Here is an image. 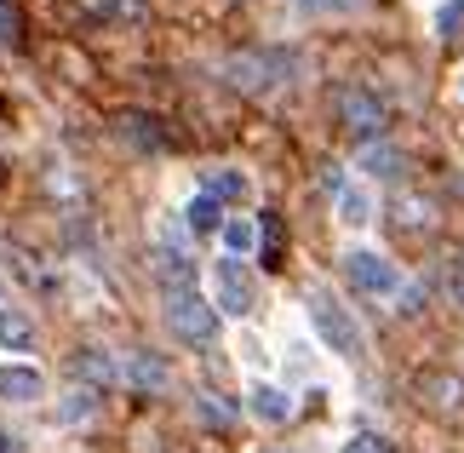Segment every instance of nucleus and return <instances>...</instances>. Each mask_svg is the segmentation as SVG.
<instances>
[{
	"label": "nucleus",
	"instance_id": "obj_1",
	"mask_svg": "<svg viewBox=\"0 0 464 453\" xmlns=\"http://www.w3.org/2000/svg\"><path fill=\"white\" fill-rule=\"evenodd\" d=\"M293 75H298V52H287V46H253V52L224 58V81L241 86V93H276Z\"/></svg>",
	"mask_w": 464,
	"mask_h": 453
},
{
	"label": "nucleus",
	"instance_id": "obj_2",
	"mask_svg": "<svg viewBox=\"0 0 464 453\" xmlns=\"http://www.w3.org/2000/svg\"><path fill=\"white\" fill-rule=\"evenodd\" d=\"M304 310H310V328L321 333V344H327L333 356H344V361H355L367 350V339H362V328H355V316L338 304L327 287H310V299H304Z\"/></svg>",
	"mask_w": 464,
	"mask_h": 453
},
{
	"label": "nucleus",
	"instance_id": "obj_3",
	"mask_svg": "<svg viewBox=\"0 0 464 453\" xmlns=\"http://www.w3.org/2000/svg\"><path fill=\"white\" fill-rule=\"evenodd\" d=\"M344 281L355 287L362 299H379V304H396V293H401V270L384 259V252H372V247H350L344 252Z\"/></svg>",
	"mask_w": 464,
	"mask_h": 453
},
{
	"label": "nucleus",
	"instance_id": "obj_4",
	"mask_svg": "<svg viewBox=\"0 0 464 453\" xmlns=\"http://www.w3.org/2000/svg\"><path fill=\"white\" fill-rule=\"evenodd\" d=\"M218 310H212V299H201L195 287H167V328L184 339V344H212L218 339Z\"/></svg>",
	"mask_w": 464,
	"mask_h": 453
},
{
	"label": "nucleus",
	"instance_id": "obj_5",
	"mask_svg": "<svg viewBox=\"0 0 464 453\" xmlns=\"http://www.w3.org/2000/svg\"><path fill=\"white\" fill-rule=\"evenodd\" d=\"M212 310L236 316V321L253 310V276H246L241 259H218V264H212Z\"/></svg>",
	"mask_w": 464,
	"mask_h": 453
},
{
	"label": "nucleus",
	"instance_id": "obj_6",
	"mask_svg": "<svg viewBox=\"0 0 464 453\" xmlns=\"http://www.w3.org/2000/svg\"><path fill=\"white\" fill-rule=\"evenodd\" d=\"M338 121H344L362 143L384 138V103L372 98L367 86H344V93H338Z\"/></svg>",
	"mask_w": 464,
	"mask_h": 453
},
{
	"label": "nucleus",
	"instance_id": "obj_7",
	"mask_svg": "<svg viewBox=\"0 0 464 453\" xmlns=\"http://www.w3.org/2000/svg\"><path fill=\"white\" fill-rule=\"evenodd\" d=\"M115 368H121V385H132V390H167L172 385V368L155 350H127V356H115Z\"/></svg>",
	"mask_w": 464,
	"mask_h": 453
},
{
	"label": "nucleus",
	"instance_id": "obj_8",
	"mask_svg": "<svg viewBox=\"0 0 464 453\" xmlns=\"http://www.w3.org/2000/svg\"><path fill=\"white\" fill-rule=\"evenodd\" d=\"M246 408H253V419H264V425H287L293 419V396L281 385H264V379L246 390Z\"/></svg>",
	"mask_w": 464,
	"mask_h": 453
},
{
	"label": "nucleus",
	"instance_id": "obj_9",
	"mask_svg": "<svg viewBox=\"0 0 464 453\" xmlns=\"http://www.w3.org/2000/svg\"><path fill=\"white\" fill-rule=\"evenodd\" d=\"M75 379H86V390H110L115 379H121V368H115V356L110 350H75Z\"/></svg>",
	"mask_w": 464,
	"mask_h": 453
},
{
	"label": "nucleus",
	"instance_id": "obj_10",
	"mask_svg": "<svg viewBox=\"0 0 464 453\" xmlns=\"http://www.w3.org/2000/svg\"><path fill=\"white\" fill-rule=\"evenodd\" d=\"M115 133H121V143H132V150H160V143H167V133H160V121L155 115H138V110H127L115 121Z\"/></svg>",
	"mask_w": 464,
	"mask_h": 453
},
{
	"label": "nucleus",
	"instance_id": "obj_11",
	"mask_svg": "<svg viewBox=\"0 0 464 453\" xmlns=\"http://www.w3.org/2000/svg\"><path fill=\"white\" fill-rule=\"evenodd\" d=\"M419 396H424L436 413H453V408L464 402V379H459V373H424V379H419Z\"/></svg>",
	"mask_w": 464,
	"mask_h": 453
},
{
	"label": "nucleus",
	"instance_id": "obj_12",
	"mask_svg": "<svg viewBox=\"0 0 464 453\" xmlns=\"http://www.w3.org/2000/svg\"><path fill=\"white\" fill-rule=\"evenodd\" d=\"M41 390H46V379L34 368H0V396L6 402H41Z\"/></svg>",
	"mask_w": 464,
	"mask_h": 453
},
{
	"label": "nucleus",
	"instance_id": "obj_13",
	"mask_svg": "<svg viewBox=\"0 0 464 453\" xmlns=\"http://www.w3.org/2000/svg\"><path fill=\"white\" fill-rule=\"evenodd\" d=\"M338 224H350V230L372 224V190L367 184H344V190H338Z\"/></svg>",
	"mask_w": 464,
	"mask_h": 453
},
{
	"label": "nucleus",
	"instance_id": "obj_14",
	"mask_svg": "<svg viewBox=\"0 0 464 453\" xmlns=\"http://www.w3.org/2000/svg\"><path fill=\"white\" fill-rule=\"evenodd\" d=\"M355 167H362V172H372V178H390V172L401 167V150H396V143H384V138H372V143H362Z\"/></svg>",
	"mask_w": 464,
	"mask_h": 453
},
{
	"label": "nucleus",
	"instance_id": "obj_15",
	"mask_svg": "<svg viewBox=\"0 0 464 453\" xmlns=\"http://www.w3.org/2000/svg\"><path fill=\"white\" fill-rule=\"evenodd\" d=\"M201 195H212V202H241L246 195V172H236V167H212L207 172V184H201Z\"/></svg>",
	"mask_w": 464,
	"mask_h": 453
},
{
	"label": "nucleus",
	"instance_id": "obj_16",
	"mask_svg": "<svg viewBox=\"0 0 464 453\" xmlns=\"http://www.w3.org/2000/svg\"><path fill=\"white\" fill-rule=\"evenodd\" d=\"M184 230H189V235H212V230H224V207L212 202V195H195V202L184 207Z\"/></svg>",
	"mask_w": 464,
	"mask_h": 453
},
{
	"label": "nucleus",
	"instance_id": "obj_17",
	"mask_svg": "<svg viewBox=\"0 0 464 453\" xmlns=\"http://www.w3.org/2000/svg\"><path fill=\"white\" fill-rule=\"evenodd\" d=\"M224 259H246V252L258 247V224L253 219H224Z\"/></svg>",
	"mask_w": 464,
	"mask_h": 453
},
{
	"label": "nucleus",
	"instance_id": "obj_18",
	"mask_svg": "<svg viewBox=\"0 0 464 453\" xmlns=\"http://www.w3.org/2000/svg\"><path fill=\"white\" fill-rule=\"evenodd\" d=\"M0 344H6V350H29L34 344V321L24 310H12V304L0 310Z\"/></svg>",
	"mask_w": 464,
	"mask_h": 453
},
{
	"label": "nucleus",
	"instance_id": "obj_19",
	"mask_svg": "<svg viewBox=\"0 0 464 453\" xmlns=\"http://www.w3.org/2000/svg\"><path fill=\"white\" fill-rule=\"evenodd\" d=\"M92 413H98V390H69L58 408V425H86Z\"/></svg>",
	"mask_w": 464,
	"mask_h": 453
},
{
	"label": "nucleus",
	"instance_id": "obj_20",
	"mask_svg": "<svg viewBox=\"0 0 464 453\" xmlns=\"http://www.w3.org/2000/svg\"><path fill=\"white\" fill-rule=\"evenodd\" d=\"M195 413H201L207 425H218V430H229V425H236V408H229L224 396H212V390H201V396H195Z\"/></svg>",
	"mask_w": 464,
	"mask_h": 453
},
{
	"label": "nucleus",
	"instance_id": "obj_21",
	"mask_svg": "<svg viewBox=\"0 0 464 453\" xmlns=\"http://www.w3.org/2000/svg\"><path fill=\"white\" fill-rule=\"evenodd\" d=\"M430 219H436V207L419 202V195H401V202H396V224H407V230H430Z\"/></svg>",
	"mask_w": 464,
	"mask_h": 453
},
{
	"label": "nucleus",
	"instance_id": "obj_22",
	"mask_svg": "<svg viewBox=\"0 0 464 453\" xmlns=\"http://www.w3.org/2000/svg\"><path fill=\"white\" fill-rule=\"evenodd\" d=\"M436 34H441V41H459V34H464V0L436 6Z\"/></svg>",
	"mask_w": 464,
	"mask_h": 453
},
{
	"label": "nucleus",
	"instance_id": "obj_23",
	"mask_svg": "<svg viewBox=\"0 0 464 453\" xmlns=\"http://www.w3.org/2000/svg\"><path fill=\"white\" fill-rule=\"evenodd\" d=\"M338 453H390V448H384V437H372V430H355Z\"/></svg>",
	"mask_w": 464,
	"mask_h": 453
},
{
	"label": "nucleus",
	"instance_id": "obj_24",
	"mask_svg": "<svg viewBox=\"0 0 464 453\" xmlns=\"http://www.w3.org/2000/svg\"><path fill=\"white\" fill-rule=\"evenodd\" d=\"M0 41H17V6L0 0Z\"/></svg>",
	"mask_w": 464,
	"mask_h": 453
},
{
	"label": "nucleus",
	"instance_id": "obj_25",
	"mask_svg": "<svg viewBox=\"0 0 464 453\" xmlns=\"http://www.w3.org/2000/svg\"><path fill=\"white\" fill-rule=\"evenodd\" d=\"M0 453H24V437H12V430H0Z\"/></svg>",
	"mask_w": 464,
	"mask_h": 453
},
{
	"label": "nucleus",
	"instance_id": "obj_26",
	"mask_svg": "<svg viewBox=\"0 0 464 453\" xmlns=\"http://www.w3.org/2000/svg\"><path fill=\"white\" fill-rule=\"evenodd\" d=\"M333 6H367V0H333Z\"/></svg>",
	"mask_w": 464,
	"mask_h": 453
},
{
	"label": "nucleus",
	"instance_id": "obj_27",
	"mask_svg": "<svg viewBox=\"0 0 464 453\" xmlns=\"http://www.w3.org/2000/svg\"><path fill=\"white\" fill-rule=\"evenodd\" d=\"M459 98H464V69H459Z\"/></svg>",
	"mask_w": 464,
	"mask_h": 453
},
{
	"label": "nucleus",
	"instance_id": "obj_28",
	"mask_svg": "<svg viewBox=\"0 0 464 453\" xmlns=\"http://www.w3.org/2000/svg\"><path fill=\"white\" fill-rule=\"evenodd\" d=\"M0 310H6V293H0Z\"/></svg>",
	"mask_w": 464,
	"mask_h": 453
},
{
	"label": "nucleus",
	"instance_id": "obj_29",
	"mask_svg": "<svg viewBox=\"0 0 464 453\" xmlns=\"http://www.w3.org/2000/svg\"><path fill=\"white\" fill-rule=\"evenodd\" d=\"M459 264H464V252H459Z\"/></svg>",
	"mask_w": 464,
	"mask_h": 453
}]
</instances>
